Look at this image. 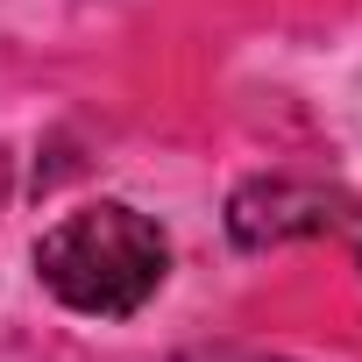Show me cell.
I'll use <instances>...</instances> for the list:
<instances>
[{
	"label": "cell",
	"instance_id": "obj_2",
	"mask_svg": "<svg viewBox=\"0 0 362 362\" xmlns=\"http://www.w3.org/2000/svg\"><path fill=\"white\" fill-rule=\"evenodd\" d=\"M341 221V199L327 185H305V177H256L228 199V235L242 249H277L298 235H327Z\"/></svg>",
	"mask_w": 362,
	"mask_h": 362
},
{
	"label": "cell",
	"instance_id": "obj_3",
	"mask_svg": "<svg viewBox=\"0 0 362 362\" xmlns=\"http://www.w3.org/2000/svg\"><path fill=\"white\" fill-rule=\"evenodd\" d=\"M0 199H8V156H0Z\"/></svg>",
	"mask_w": 362,
	"mask_h": 362
},
{
	"label": "cell",
	"instance_id": "obj_1",
	"mask_svg": "<svg viewBox=\"0 0 362 362\" xmlns=\"http://www.w3.org/2000/svg\"><path fill=\"white\" fill-rule=\"evenodd\" d=\"M36 277L71 313L128 320V313H142L163 291V277H170V235L149 214H135L121 199H100V206L64 214L36 242Z\"/></svg>",
	"mask_w": 362,
	"mask_h": 362
}]
</instances>
